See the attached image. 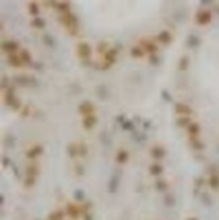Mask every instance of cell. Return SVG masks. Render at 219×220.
Returning a JSON list of instances; mask_svg holds the SVG:
<instances>
[{
    "instance_id": "1",
    "label": "cell",
    "mask_w": 219,
    "mask_h": 220,
    "mask_svg": "<svg viewBox=\"0 0 219 220\" xmlns=\"http://www.w3.org/2000/svg\"><path fill=\"white\" fill-rule=\"evenodd\" d=\"M77 53H79V56L81 57L83 60L88 58L89 56H91V47H89V45L87 42H80L79 45H77Z\"/></svg>"
},
{
    "instance_id": "2",
    "label": "cell",
    "mask_w": 219,
    "mask_h": 220,
    "mask_svg": "<svg viewBox=\"0 0 219 220\" xmlns=\"http://www.w3.org/2000/svg\"><path fill=\"white\" fill-rule=\"evenodd\" d=\"M79 111L81 112L83 115H85V116H88V115H93V111H95V107L92 105L91 103H88V101H85V103H81L79 107Z\"/></svg>"
},
{
    "instance_id": "3",
    "label": "cell",
    "mask_w": 219,
    "mask_h": 220,
    "mask_svg": "<svg viewBox=\"0 0 219 220\" xmlns=\"http://www.w3.org/2000/svg\"><path fill=\"white\" fill-rule=\"evenodd\" d=\"M19 49V43L15 42V40H7V42L3 43V50L7 51V53H15Z\"/></svg>"
},
{
    "instance_id": "4",
    "label": "cell",
    "mask_w": 219,
    "mask_h": 220,
    "mask_svg": "<svg viewBox=\"0 0 219 220\" xmlns=\"http://www.w3.org/2000/svg\"><path fill=\"white\" fill-rule=\"evenodd\" d=\"M96 116L95 115H88V116H84V119H83V124H84V127L87 130L92 128V127L95 126V123H96Z\"/></svg>"
},
{
    "instance_id": "5",
    "label": "cell",
    "mask_w": 219,
    "mask_h": 220,
    "mask_svg": "<svg viewBox=\"0 0 219 220\" xmlns=\"http://www.w3.org/2000/svg\"><path fill=\"white\" fill-rule=\"evenodd\" d=\"M164 155H165V150H164V147H153L152 149V157L154 158V160H161V158H164Z\"/></svg>"
},
{
    "instance_id": "6",
    "label": "cell",
    "mask_w": 219,
    "mask_h": 220,
    "mask_svg": "<svg viewBox=\"0 0 219 220\" xmlns=\"http://www.w3.org/2000/svg\"><path fill=\"white\" fill-rule=\"evenodd\" d=\"M8 62H10V65L15 66V68H19V66L22 65L21 56H16V54H10V56H8Z\"/></svg>"
},
{
    "instance_id": "7",
    "label": "cell",
    "mask_w": 219,
    "mask_h": 220,
    "mask_svg": "<svg viewBox=\"0 0 219 220\" xmlns=\"http://www.w3.org/2000/svg\"><path fill=\"white\" fill-rule=\"evenodd\" d=\"M157 39L162 43H169L172 40V35L169 31H161V33L157 35Z\"/></svg>"
},
{
    "instance_id": "8",
    "label": "cell",
    "mask_w": 219,
    "mask_h": 220,
    "mask_svg": "<svg viewBox=\"0 0 219 220\" xmlns=\"http://www.w3.org/2000/svg\"><path fill=\"white\" fill-rule=\"evenodd\" d=\"M141 45L143 46L145 51H149V53H152V54H154L155 51H157V46H155L154 43H152V42H148V40H142V42H141Z\"/></svg>"
},
{
    "instance_id": "9",
    "label": "cell",
    "mask_w": 219,
    "mask_h": 220,
    "mask_svg": "<svg viewBox=\"0 0 219 220\" xmlns=\"http://www.w3.org/2000/svg\"><path fill=\"white\" fill-rule=\"evenodd\" d=\"M116 53L118 51L115 50V49H109L104 53V57H106V61H107L108 63H112L115 62V58H116Z\"/></svg>"
},
{
    "instance_id": "10",
    "label": "cell",
    "mask_w": 219,
    "mask_h": 220,
    "mask_svg": "<svg viewBox=\"0 0 219 220\" xmlns=\"http://www.w3.org/2000/svg\"><path fill=\"white\" fill-rule=\"evenodd\" d=\"M42 153V146H34L27 151V158H35Z\"/></svg>"
},
{
    "instance_id": "11",
    "label": "cell",
    "mask_w": 219,
    "mask_h": 220,
    "mask_svg": "<svg viewBox=\"0 0 219 220\" xmlns=\"http://www.w3.org/2000/svg\"><path fill=\"white\" fill-rule=\"evenodd\" d=\"M127 158H129V154L126 150H119L116 153V162H119V163H125L127 161Z\"/></svg>"
},
{
    "instance_id": "12",
    "label": "cell",
    "mask_w": 219,
    "mask_h": 220,
    "mask_svg": "<svg viewBox=\"0 0 219 220\" xmlns=\"http://www.w3.org/2000/svg\"><path fill=\"white\" fill-rule=\"evenodd\" d=\"M176 112L180 115H187L191 112V108L187 107L185 104H176Z\"/></svg>"
},
{
    "instance_id": "13",
    "label": "cell",
    "mask_w": 219,
    "mask_h": 220,
    "mask_svg": "<svg viewBox=\"0 0 219 220\" xmlns=\"http://www.w3.org/2000/svg\"><path fill=\"white\" fill-rule=\"evenodd\" d=\"M45 24L46 23L42 18H34L33 22H31V26H34V27H37V28H44Z\"/></svg>"
},
{
    "instance_id": "14",
    "label": "cell",
    "mask_w": 219,
    "mask_h": 220,
    "mask_svg": "<svg viewBox=\"0 0 219 220\" xmlns=\"http://www.w3.org/2000/svg\"><path fill=\"white\" fill-rule=\"evenodd\" d=\"M28 12H30L33 16H38L39 7L35 4V3H30V4H28Z\"/></svg>"
},
{
    "instance_id": "15",
    "label": "cell",
    "mask_w": 219,
    "mask_h": 220,
    "mask_svg": "<svg viewBox=\"0 0 219 220\" xmlns=\"http://www.w3.org/2000/svg\"><path fill=\"white\" fill-rule=\"evenodd\" d=\"M162 173V166L161 165H152L150 166V174H153V176H158V174H161Z\"/></svg>"
},
{
    "instance_id": "16",
    "label": "cell",
    "mask_w": 219,
    "mask_h": 220,
    "mask_svg": "<svg viewBox=\"0 0 219 220\" xmlns=\"http://www.w3.org/2000/svg\"><path fill=\"white\" fill-rule=\"evenodd\" d=\"M5 103H7L8 105H12V104L16 103V101H15V97H14L12 89H11V91H8V93L5 95Z\"/></svg>"
},
{
    "instance_id": "17",
    "label": "cell",
    "mask_w": 219,
    "mask_h": 220,
    "mask_svg": "<svg viewBox=\"0 0 219 220\" xmlns=\"http://www.w3.org/2000/svg\"><path fill=\"white\" fill-rule=\"evenodd\" d=\"M131 56L135 57V58H141V57L143 56V50L141 47H137V46H134V47L131 49Z\"/></svg>"
},
{
    "instance_id": "18",
    "label": "cell",
    "mask_w": 219,
    "mask_h": 220,
    "mask_svg": "<svg viewBox=\"0 0 219 220\" xmlns=\"http://www.w3.org/2000/svg\"><path fill=\"white\" fill-rule=\"evenodd\" d=\"M21 60L22 62H26V63H30L31 62V56L27 50H22L21 51Z\"/></svg>"
},
{
    "instance_id": "19",
    "label": "cell",
    "mask_w": 219,
    "mask_h": 220,
    "mask_svg": "<svg viewBox=\"0 0 219 220\" xmlns=\"http://www.w3.org/2000/svg\"><path fill=\"white\" fill-rule=\"evenodd\" d=\"M208 20H210V14L208 12H203V14H199L198 15V22L201 23V24L207 23Z\"/></svg>"
},
{
    "instance_id": "20",
    "label": "cell",
    "mask_w": 219,
    "mask_h": 220,
    "mask_svg": "<svg viewBox=\"0 0 219 220\" xmlns=\"http://www.w3.org/2000/svg\"><path fill=\"white\" fill-rule=\"evenodd\" d=\"M56 5H57V8H58L61 12H64V14H66V12H68V10H69V3H66V2H64V3H56Z\"/></svg>"
},
{
    "instance_id": "21",
    "label": "cell",
    "mask_w": 219,
    "mask_h": 220,
    "mask_svg": "<svg viewBox=\"0 0 219 220\" xmlns=\"http://www.w3.org/2000/svg\"><path fill=\"white\" fill-rule=\"evenodd\" d=\"M62 218H64V213L62 212H53L51 215H49V220H62Z\"/></svg>"
},
{
    "instance_id": "22",
    "label": "cell",
    "mask_w": 219,
    "mask_h": 220,
    "mask_svg": "<svg viewBox=\"0 0 219 220\" xmlns=\"http://www.w3.org/2000/svg\"><path fill=\"white\" fill-rule=\"evenodd\" d=\"M38 174V170H37L35 166H28L27 167V176L28 177H35Z\"/></svg>"
},
{
    "instance_id": "23",
    "label": "cell",
    "mask_w": 219,
    "mask_h": 220,
    "mask_svg": "<svg viewBox=\"0 0 219 220\" xmlns=\"http://www.w3.org/2000/svg\"><path fill=\"white\" fill-rule=\"evenodd\" d=\"M187 66H188V58H187V57H183L180 61V63H178V68H180L181 70H185Z\"/></svg>"
},
{
    "instance_id": "24",
    "label": "cell",
    "mask_w": 219,
    "mask_h": 220,
    "mask_svg": "<svg viewBox=\"0 0 219 220\" xmlns=\"http://www.w3.org/2000/svg\"><path fill=\"white\" fill-rule=\"evenodd\" d=\"M155 186H157L158 190H165L166 189V182L164 180H158L157 182H155Z\"/></svg>"
},
{
    "instance_id": "25",
    "label": "cell",
    "mask_w": 219,
    "mask_h": 220,
    "mask_svg": "<svg viewBox=\"0 0 219 220\" xmlns=\"http://www.w3.org/2000/svg\"><path fill=\"white\" fill-rule=\"evenodd\" d=\"M188 121H189L188 118H181V119L177 120V124L178 126H185V124H188Z\"/></svg>"
},
{
    "instance_id": "26",
    "label": "cell",
    "mask_w": 219,
    "mask_h": 220,
    "mask_svg": "<svg viewBox=\"0 0 219 220\" xmlns=\"http://www.w3.org/2000/svg\"><path fill=\"white\" fill-rule=\"evenodd\" d=\"M34 182H35V181H34V177H27V178H26L25 185H26V186H33Z\"/></svg>"
},
{
    "instance_id": "27",
    "label": "cell",
    "mask_w": 219,
    "mask_h": 220,
    "mask_svg": "<svg viewBox=\"0 0 219 220\" xmlns=\"http://www.w3.org/2000/svg\"><path fill=\"white\" fill-rule=\"evenodd\" d=\"M188 130H189V132H191V134H195V132L198 131V124H191Z\"/></svg>"
},
{
    "instance_id": "28",
    "label": "cell",
    "mask_w": 219,
    "mask_h": 220,
    "mask_svg": "<svg viewBox=\"0 0 219 220\" xmlns=\"http://www.w3.org/2000/svg\"><path fill=\"white\" fill-rule=\"evenodd\" d=\"M123 128L125 130H131L132 128V123L131 121H125V123H123Z\"/></svg>"
},
{
    "instance_id": "29",
    "label": "cell",
    "mask_w": 219,
    "mask_h": 220,
    "mask_svg": "<svg viewBox=\"0 0 219 220\" xmlns=\"http://www.w3.org/2000/svg\"><path fill=\"white\" fill-rule=\"evenodd\" d=\"M150 62L154 63V65L155 63H158V57L155 56V54H150Z\"/></svg>"
},
{
    "instance_id": "30",
    "label": "cell",
    "mask_w": 219,
    "mask_h": 220,
    "mask_svg": "<svg viewBox=\"0 0 219 220\" xmlns=\"http://www.w3.org/2000/svg\"><path fill=\"white\" fill-rule=\"evenodd\" d=\"M106 47H107V45H106L104 42H102V43H100V45H99V47H97V50H99L100 53H103V51H104V50H103V49H106Z\"/></svg>"
},
{
    "instance_id": "31",
    "label": "cell",
    "mask_w": 219,
    "mask_h": 220,
    "mask_svg": "<svg viewBox=\"0 0 219 220\" xmlns=\"http://www.w3.org/2000/svg\"><path fill=\"white\" fill-rule=\"evenodd\" d=\"M69 154H70L72 157H74V155H76V147L70 146V149H69Z\"/></svg>"
},
{
    "instance_id": "32",
    "label": "cell",
    "mask_w": 219,
    "mask_h": 220,
    "mask_svg": "<svg viewBox=\"0 0 219 220\" xmlns=\"http://www.w3.org/2000/svg\"><path fill=\"white\" fill-rule=\"evenodd\" d=\"M80 154H87V147H85V146L80 147Z\"/></svg>"
},
{
    "instance_id": "33",
    "label": "cell",
    "mask_w": 219,
    "mask_h": 220,
    "mask_svg": "<svg viewBox=\"0 0 219 220\" xmlns=\"http://www.w3.org/2000/svg\"><path fill=\"white\" fill-rule=\"evenodd\" d=\"M162 96L165 97L166 100H171V96H168V95H166V92H162Z\"/></svg>"
}]
</instances>
